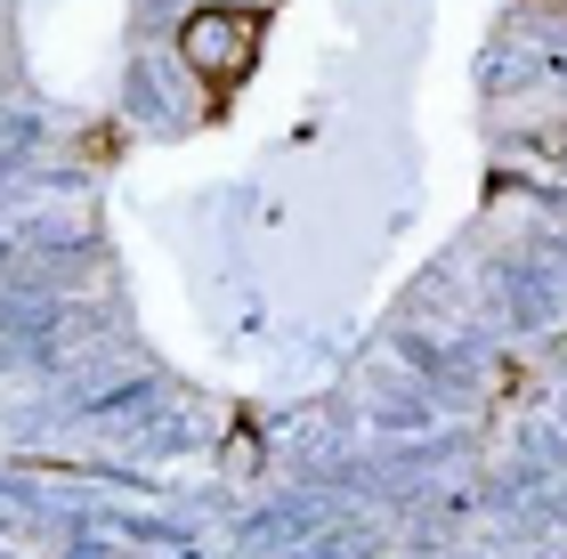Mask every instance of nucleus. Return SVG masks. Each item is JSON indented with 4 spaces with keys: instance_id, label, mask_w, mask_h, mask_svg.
<instances>
[{
    "instance_id": "f257e3e1",
    "label": "nucleus",
    "mask_w": 567,
    "mask_h": 559,
    "mask_svg": "<svg viewBox=\"0 0 567 559\" xmlns=\"http://www.w3.org/2000/svg\"><path fill=\"white\" fill-rule=\"evenodd\" d=\"M251 41H260V24H251V17L212 9V17H195V24H187V65H203L212 82H227V73H244V65H251Z\"/></svg>"
}]
</instances>
